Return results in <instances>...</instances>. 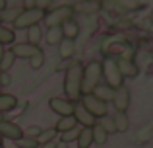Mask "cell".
<instances>
[{"mask_svg": "<svg viewBox=\"0 0 153 148\" xmlns=\"http://www.w3.org/2000/svg\"><path fill=\"white\" fill-rule=\"evenodd\" d=\"M82 78H83V66L79 61H70L64 74V95L66 99L76 103V99L82 98Z\"/></svg>", "mask_w": 153, "mask_h": 148, "instance_id": "1", "label": "cell"}, {"mask_svg": "<svg viewBox=\"0 0 153 148\" xmlns=\"http://www.w3.org/2000/svg\"><path fill=\"white\" fill-rule=\"evenodd\" d=\"M103 70L99 61H91L87 66H83V78H82V95H87L95 90L97 84H101Z\"/></svg>", "mask_w": 153, "mask_h": 148, "instance_id": "2", "label": "cell"}, {"mask_svg": "<svg viewBox=\"0 0 153 148\" xmlns=\"http://www.w3.org/2000/svg\"><path fill=\"white\" fill-rule=\"evenodd\" d=\"M41 20H45V12L37 10V8H27L18 14V18L14 20V29H29V27L37 26Z\"/></svg>", "mask_w": 153, "mask_h": 148, "instance_id": "3", "label": "cell"}, {"mask_svg": "<svg viewBox=\"0 0 153 148\" xmlns=\"http://www.w3.org/2000/svg\"><path fill=\"white\" fill-rule=\"evenodd\" d=\"M101 70H103V76L105 80H107V86H111L112 90H116V88L122 86V76L118 72V65H116V59L114 57H105V61L101 62Z\"/></svg>", "mask_w": 153, "mask_h": 148, "instance_id": "4", "label": "cell"}, {"mask_svg": "<svg viewBox=\"0 0 153 148\" xmlns=\"http://www.w3.org/2000/svg\"><path fill=\"white\" fill-rule=\"evenodd\" d=\"M72 18H74V8H72L70 4H64V6H60V8L51 10L49 14L45 16V23H47V27L62 26L64 22H68V20H72Z\"/></svg>", "mask_w": 153, "mask_h": 148, "instance_id": "5", "label": "cell"}, {"mask_svg": "<svg viewBox=\"0 0 153 148\" xmlns=\"http://www.w3.org/2000/svg\"><path fill=\"white\" fill-rule=\"evenodd\" d=\"M82 105L85 107L87 111H89L91 115H93L95 119H105L108 115V103L101 101V99H97L95 95L87 94V95H82Z\"/></svg>", "mask_w": 153, "mask_h": 148, "instance_id": "6", "label": "cell"}, {"mask_svg": "<svg viewBox=\"0 0 153 148\" xmlns=\"http://www.w3.org/2000/svg\"><path fill=\"white\" fill-rule=\"evenodd\" d=\"M76 103H78V101H76ZM76 103L70 101V99H66V98H51L49 99L51 111H54L58 117H70V115H74Z\"/></svg>", "mask_w": 153, "mask_h": 148, "instance_id": "7", "label": "cell"}, {"mask_svg": "<svg viewBox=\"0 0 153 148\" xmlns=\"http://www.w3.org/2000/svg\"><path fill=\"white\" fill-rule=\"evenodd\" d=\"M0 137L16 142V140H19V138L23 137V129L18 125V123L6 121V119H4V121H0Z\"/></svg>", "mask_w": 153, "mask_h": 148, "instance_id": "8", "label": "cell"}, {"mask_svg": "<svg viewBox=\"0 0 153 148\" xmlns=\"http://www.w3.org/2000/svg\"><path fill=\"white\" fill-rule=\"evenodd\" d=\"M116 65H118V72L122 78H136L140 72L138 65L132 61L130 57H118L116 59Z\"/></svg>", "mask_w": 153, "mask_h": 148, "instance_id": "9", "label": "cell"}, {"mask_svg": "<svg viewBox=\"0 0 153 148\" xmlns=\"http://www.w3.org/2000/svg\"><path fill=\"white\" fill-rule=\"evenodd\" d=\"M112 105H114L116 111H122V113H126L128 105H130V90H128L126 86H120L114 90V98H112Z\"/></svg>", "mask_w": 153, "mask_h": 148, "instance_id": "10", "label": "cell"}, {"mask_svg": "<svg viewBox=\"0 0 153 148\" xmlns=\"http://www.w3.org/2000/svg\"><path fill=\"white\" fill-rule=\"evenodd\" d=\"M41 49V47H37V45H31V43H14V45H12V55H14L16 59H27V61H29L31 57H33L35 53H37V51Z\"/></svg>", "mask_w": 153, "mask_h": 148, "instance_id": "11", "label": "cell"}, {"mask_svg": "<svg viewBox=\"0 0 153 148\" xmlns=\"http://www.w3.org/2000/svg\"><path fill=\"white\" fill-rule=\"evenodd\" d=\"M74 14H82V16H91V14H97L101 12L103 4L99 0H82V2L74 4Z\"/></svg>", "mask_w": 153, "mask_h": 148, "instance_id": "12", "label": "cell"}, {"mask_svg": "<svg viewBox=\"0 0 153 148\" xmlns=\"http://www.w3.org/2000/svg\"><path fill=\"white\" fill-rule=\"evenodd\" d=\"M74 117H76V123L82 127H93L97 123V119L82 105V103H76V109H74Z\"/></svg>", "mask_w": 153, "mask_h": 148, "instance_id": "13", "label": "cell"}, {"mask_svg": "<svg viewBox=\"0 0 153 148\" xmlns=\"http://www.w3.org/2000/svg\"><path fill=\"white\" fill-rule=\"evenodd\" d=\"M58 55H60L62 61H70V59L76 55V41L62 37V41L58 43Z\"/></svg>", "mask_w": 153, "mask_h": 148, "instance_id": "14", "label": "cell"}, {"mask_svg": "<svg viewBox=\"0 0 153 148\" xmlns=\"http://www.w3.org/2000/svg\"><path fill=\"white\" fill-rule=\"evenodd\" d=\"M76 144H78V148H91V144H93V131H91V127H79V134L76 138Z\"/></svg>", "mask_w": 153, "mask_h": 148, "instance_id": "15", "label": "cell"}, {"mask_svg": "<svg viewBox=\"0 0 153 148\" xmlns=\"http://www.w3.org/2000/svg\"><path fill=\"white\" fill-rule=\"evenodd\" d=\"M91 95H95L97 99L108 103V101H112V98H114V90H112L111 86H107V84H97L95 90L91 92Z\"/></svg>", "mask_w": 153, "mask_h": 148, "instance_id": "16", "label": "cell"}, {"mask_svg": "<svg viewBox=\"0 0 153 148\" xmlns=\"http://www.w3.org/2000/svg\"><path fill=\"white\" fill-rule=\"evenodd\" d=\"M60 29H62V37L66 39H72V41H76L79 35V26L76 23V20H68V22H64L62 26H60Z\"/></svg>", "mask_w": 153, "mask_h": 148, "instance_id": "17", "label": "cell"}, {"mask_svg": "<svg viewBox=\"0 0 153 148\" xmlns=\"http://www.w3.org/2000/svg\"><path fill=\"white\" fill-rule=\"evenodd\" d=\"M18 105V98L14 94H0V113H10Z\"/></svg>", "mask_w": 153, "mask_h": 148, "instance_id": "18", "label": "cell"}, {"mask_svg": "<svg viewBox=\"0 0 153 148\" xmlns=\"http://www.w3.org/2000/svg\"><path fill=\"white\" fill-rule=\"evenodd\" d=\"M76 127H78L76 117H74V115H70V117H60L58 121H56L54 129H56V133H58V134H62V133H66V131L76 129Z\"/></svg>", "mask_w": 153, "mask_h": 148, "instance_id": "19", "label": "cell"}, {"mask_svg": "<svg viewBox=\"0 0 153 148\" xmlns=\"http://www.w3.org/2000/svg\"><path fill=\"white\" fill-rule=\"evenodd\" d=\"M112 123H114V129L116 133H126L128 127H130V121H128V115L122 113V111H116L114 115H112Z\"/></svg>", "mask_w": 153, "mask_h": 148, "instance_id": "20", "label": "cell"}, {"mask_svg": "<svg viewBox=\"0 0 153 148\" xmlns=\"http://www.w3.org/2000/svg\"><path fill=\"white\" fill-rule=\"evenodd\" d=\"M45 41L49 43V45H58V43L62 41V29H60V26L47 27V31H45Z\"/></svg>", "mask_w": 153, "mask_h": 148, "instance_id": "21", "label": "cell"}, {"mask_svg": "<svg viewBox=\"0 0 153 148\" xmlns=\"http://www.w3.org/2000/svg\"><path fill=\"white\" fill-rule=\"evenodd\" d=\"M91 131H93V142H95V144H99V146H101V144H105V142H107L108 134H107V131L103 129V125H101L99 121L95 123L93 127H91Z\"/></svg>", "mask_w": 153, "mask_h": 148, "instance_id": "22", "label": "cell"}, {"mask_svg": "<svg viewBox=\"0 0 153 148\" xmlns=\"http://www.w3.org/2000/svg\"><path fill=\"white\" fill-rule=\"evenodd\" d=\"M41 39H43V29L39 26H33V27L27 29V43L39 47V41H41Z\"/></svg>", "mask_w": 153, "mask_h": 148, "instance_id": "23", "label": "cell"}, {"mask_svg": "<svg viewBox=\"0 0 153 148\" xmlns=\"http://www.w3.org/2000/svg\"><path fill=\"white\" fill-rule=\"evenodd\" d=\"M14 41H16V33L12 29H8V27H4V26H0V45H14Z\"/></svg>", "mask_w": 153, "mask_h": 148, "instance_id": "24", "label": "cell"}, {"mask_svg": "<svg viewBox=\"0 0 153 148\" xmlns=\"http://www.w3.org/2000/svg\"><path fill=\"white\" fill-rule=\"evenodd\" d=\"M14 61H16V57L12 55V51L6 49V53H4V57H2V61H0V72H10V68L14 66Z\"/></svg>", "mask_w": 153, "mask_h": 148, "instance_id": "25", "label": "cell"}, {"mask_svg": "<svg viewBox=\"0 0 153 148\" xmlns=\"http://www.w3.org/2000/svg\"><path fill=\"white\" fill-rule=\"evenodd\" d=\"M43 65H45V51H43V49H39L37 53H35L33 57L29 59V66H31L33 70H37V68H41Z\"/></svg>", "mask_w": 153, "mask_h": 148, "instance_id": "26", "label": "cell"}, {"mask_svg": "<svg viewBox=\"0 0 153 148\" xmlns=\"http://www.w3.org/2000/svg\"><path fill=\"white\" fill-rule=\"evenodd\" d=\"M14 144H16V148H39V146H41V142H39V140H35V138L22 137L19 140H16Z\"/></svg>", "mask_w": 153, "mask_h": 148, "instance_id": "27", "label": "cell"}, {"mask_svg": "<svg viewBox=\"0 0 153 148\" xmlns=\"http://www.w3.org/2000/svg\"><path fill=\"white\" fill-rule=\"evenodd\" d=\"M41 134H43V127H39V125H29L25 131H23V137L35 138V140H39V138H41Z\"/></svg>", "mask_w": 153, "mask_h": 148, "instance_id": "28", "label": "cell"}, {"mask_svg": "<svg viewBox=\"0 0 153 148\" xmlns=\"http://www.w3.org/2000/svg\"><path fill=\"white\" fill-rule=\"evenodd\" d=\"M108 2L116 4L120 10H136L138 8V0H108Z\"/></svg>", "mask_w": 153, "mask_h": 148, "instance_id": "29", "label": "cell"}, {"mask_svg": "<svg viewBox=\"0 0 153 148\" xmlns=\"http://www.w3.org/2000/svg\"><path fill=\"white\" fill-rule=\"evenodd\" d=\"M56 137H58V133H56V129H43V134L41 138H39V142H54Z\"/></svg>", "mask_w": 153, "mask_h": 148, "instance_id": "30", "label": "cell"}, {"mask_svg": "<svg viewBox=\"0 0 153 148\" xmlns=\"http://www.w3.org/2000/svg\"><path fill=\"white\" fill-rule=\"evenodd\" d=\"M78 134H79V127H76V129L66 131V133H62V134H60V140L68 144V142H74L76 138H78Z\"/></svg>", "mask_w": 153, "mask_h": 148, "instance_id": "31", "label": "cell"}, {"mask_svg": "<svg viewBox=\"0 0 153 148\" xmlns=\"http://www.w3.org/2000/svg\"><path fill=\"white\" fill-rule=\"evenodd\" d=\"M99 123H101V125H103V129L107 131V134H112V133H116V129H114V123H112V119L108 117V115L103 119V121H99Z\"/></svg>", "mask_w": 153, "mask_h": 148, "instance_id": "32", "label": "cell"}, {"mask_svg": "<svg viewBox=\"0 0 153 148\" xmlns=\"http://www.w3.org/2000/svg\"><path fill=\"white\" fill-rule=\"evenodd\" d=\"M18 14H19V10H16V8H14V10H8V8H6V10L2 12V20H6V22H14V20L18 18Z\"/></svg>", "mask_w": 153, "mask_h": 148, "instance_id": "33", "label": "cell"}, {"mask_svg": "<svg viewBox=\"0 0 153 148\" xmlns=\"http://www.w3.org/2000/svg\"><path fill=\"white\" fill-rule=\"evenodd\" d=\"M51 4H52V0H37V2H35V8L41 10V12H45V10L51 8Z\"/></svg>", "mask_w": 153, "mask_h": 148, "instance_id": "34", "label": "cell"}, {"mask_svg": "<svg viewBox=\"0 0 153 148\" xmlns=\"http://www.w3.org/2000/svg\"><path fill=\"white\" fill-rule=\"evenodd\" d=\"M12 84V76H10V72H0V86H10Z\"/></svg>", "mask_w": 153, "mask_h": 148, "instance_id": "35", "label": "cell"}, {"mask_svg": "<svg viewBox=\"0 0 153 148\" xmlns=\"http://www.w3.org/2000/svg\"><path fill=\"white\" fill-rule=\"evenodd\" d=\"M35 2H37V0H23V4H25V10H27V8H35Z\"/></svg>", "mask_w": 153, "mask_h": 148, "instance_id": "36", "label": "cell"}, {"mask_svg": "<svg viewBox=\"0 0 153 148\" xmlns=\"http://www.w3.org/2000/svg\"><path fill=\"white\" fill-rule=\"evenodd\" d=\"M39 148H56V140L54 142H43Z\"/></svg>", "mask_w": 153, "mask_h": 148, "instance_id": "37", "label": "cell"}, {"mask_svg": "<svg viewBox=\"0 0 153 148\" xmlns=\"http://www.w3.org/2000/svg\"><path fill=\"white\" fill-rule=\"evenodd\" d=\"M8 8V0H0V14Z\"/></svg>", "mask_w": 153, "mask_h": 148, "instance_id": "38", "label": "cell"}, {"mask_svg": "<svg viewBox=\"0 0 153 148\" xmlns=\"http://www.w3.org/2000/svg\"><path fill=\"white\" fill-rule=\"evenodd\" d=\"M56 148H68V144L62 142V140H56Z\"/></svg>", "mask_w": 153, "mask_h": 148, "instance_id": "39", "label": "cell"}, {"mask_svg": "<svg viewBox=\"0 0 153 148\" xmlns=\"http://www.w3.org/2000/svg\"><path fill=\"white\" fill-rule=\"evenodd\" d=\"M4 53H6V49H4V45H0V61H2V57H4Z\"/></svg>", "mask_w": 153, "mask_h": 148, "instance_id": "40", "label": "cell"}, {"mask_svg": "<svg viewBox=\"0 0 153 148\" xmlns=\"http://www.w3.org/2000/svg\"><path fill=\"white\" fill-rule=\"evenodd\" d=\"M0 121H4V113H0Z\"/></svg>", "mask_w": 153, "mask_h": 148, "instance_id": "41", "label": "cell"}, {"mask_svg": "<svg viewBox=\"0 0 153 148\" xmlns=\"http://www.w3.org/2000/svg\"><path fill=\"white\" fill-rule=\"evenodd\" d=\"M2 140H4V138H2V137H0V146H4V144H2Z\"/></svg>", "mask_w": 153, "mask_h": 148, "instance_id": "42", "label": "cell"}, {"mask_svg": "<svg viewBox=\"0 0 153 148\" xmlns=\"http://www.w3.org/2000/svg\"><path fill=\"white\" fill-rule=\"evenodd\" d=\"M0 94H2V86H0Z\"/></svg>", "mask_w": 153, "mask_h": 148, "instance_id": "43", "label": "cell"}, {"mask_svg": "<svg viewBox=\"0 0 153 148\" xmlns=\"http://www.w3.org/2000/svg\"><path fill=\"white\" fill-rule=\"evenodd\" d=\"M0 148H4V146H0Z\"/></svg>", "mask_w": 153, "mask_h": 148, "instance_id": "44", "label": "cell"}]
</instances>
